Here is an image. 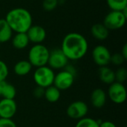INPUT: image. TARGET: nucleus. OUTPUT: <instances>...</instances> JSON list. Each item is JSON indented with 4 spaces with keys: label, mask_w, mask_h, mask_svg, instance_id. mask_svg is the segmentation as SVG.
<instances>
[{
    "label": "nucleus",
    "mask_w": 127,
    "mask_h": 127,
    "mask_svg": "<svg viewBox=\"0 0 127 127\" xmlns=\"http://www.w3.org/2000/svg\"><path fill=\"white\" fill-rule=\"evenodd\" d=\"M60 49L68 60L75 61L82 59L87 54L89 44L83 35L72 32L65 36Z\"/></svg>",
    "instance_id": "1"
},
{
    "label": "nucleus",
    "mask_w": 127,
    "mask_h": 127,
    "mask_svg": "<svg viewBox=\"0 0 127 127\" xmlns=\"http://www.w3.org/2000/svg\"><path fill=\"white\" fill-rule=\"evenodd\" d=\"M4 19L13 32L16 33H26L33 22L30 11L22 7H16L9 10Z\"/></svg>",
    "instance_id": "2"
},
{
    "label": "nucleus",
    "mask_w": 127,
    "mask_h": 127,
    "mask_svg": "<svg viewBox=\"0 0 127 127\" xmlns=\"http://www.w3.org/2000/svg\"><path fill=\"white\" fill-rule=\"evenodd\" d=\"M50 54L49 49L42 44H35L28 52V61L32 66L39 68L46 65Z\"/></svg>",
    "instance_id": "3"
},
{
    "label": "nucleus",
    "mask_w": 127,
    "mask_h": 127,
    "mask_svg": "<svg viewBox=\"0 0 127 127\" xmlns=\"http://www.w3.org/2000/svg\"><path fill=\"white\" fill-rule=\"evenodd\" d=\"M55 74L49 66L44 65L36 68L33 73V80L37 86L46 89L54 83Z\"/></svg>",
    "instance_id": "4"
},
{
    "label": "nucleus",
    "mask_w": 127,
    "mask_h": 127,
    "mask_svg": "<svg viewBox=\"0 0 127 127\" xmlns=\"http://www.w3.org/2000/svg\"><path fill=\"white\" fill-rule=\"evenodd\" d=\"M127 16L122 11L112 10L106 14L103 19V25L109 31L118 30L122 28L127 22Z\"/></svg>",
    "instance_id": "5"
},
{
    "label": "nucleus",
    "mask_w": 127,
    "mask_h": 127,
    "mask_svg": "<svg viewBox=\"0 0 127 127\" xmlns=\"http://www.w3.org/2000/svg\"><path fill=\"white\" fill-rule=\"evenodd\" d=\"M108 96L114 103H124L127 100V89L124 83L115 81L110 84L108 89Z\"/></svg>",
    "instance_id": "6"
},
{
    "label": "nucleus",
    "mask_w": 127,
    "mask_h": 127,
    "mask_svg": "<svg viewBox=\"0 0 127 127\" xmlns=\"http://www.w3.org/2000/svg\"><path fill=\"white\" fill-rule=\"evenodd\" d=\"M68 64V59L60 48L54 49L50 51L48 65L53 70L64 68Z\"/></svg>",
    "instance_id": "7"
},
{
    "label": "nucleus",
    "mask_w": 127,
    "mask_h": 127,
    "mask_svg": "<svg viewBox=\"0 0 127 127\" xmlns=\"http://www.w3.org/2000/svg\"><path fill=\"white\" fill-rule=\"evenodd\" d=\"M111 53L108 48L103 45H98L93 48L92 58L96 65L100 67L107 66L111 61Z\"/></svg>",
    "instance_id": "8"
},
{
    "label": "nucleus",
    "mask_w": 127,
    "mask_h": 127,
    "mask_svg": "<svg viewBox=\"0 0 127 127\" xmlns=\"http://www.w3.org/2000/svg\"><path fill=\"white\" fill-rule=\"evenodd\" d=\"M74 77L73 74L64 69L55 74L53 85L60 91L67 90L74 84Z\"/></svg>",
    "instance_id": "9"
},
{
    "label": "nucleus",
    "mask_w": 127,
    "mask_h": 127,
    "mask_svg": "<svg viewBox=\"0 0 127 127\" xmlns=\"http://www.w3.org/2000/svg\"><path fill=\"white\" fill-rule=\"evenodd\" d=\"M89 111L87 104L81 100H77L72 102L66 109L67 115L75 120H80L85 118Z\"/></svg>",
    "instance_id": "10"
},
{
    "label": "nucleus",
    "mask_w": 127,
    "mask_h": 127,
    "mask_svg": "<svg viewBox=\"0 0 127 127\" xmlns=\"http://www.w3.org/2000/svg\"><path fill=\"white\" fill-rule=\"evenodd\" d=\"M17 105L14 99L2 98L0 100V118H10L16 115Z\"/></svg>",
    "instance_id": "11"
},
{
    "label": "nucleus",
    "mask_w": 127,
    "mask_h": 127,
    "mask_svg": "<svg viewBox=\"0 0 127 127\" xmlns=\"http://www.w3.org/2000/svg\"><path fill=\"white\" fill-rule=\"evenodd\" d=\"M30 42L34 44H42L46 38V31L40 25H31L26 32Z\"/></svg>",
    "instance_id": "12"
},
{
    "label": "nucleus",
    "mask_w": 127,
    "mask_h": 127,
    "mask_svg": "<svg viewBox=\"0 0 127 127\" xmlns=\"http://www.w3.org/2000/svg\"><path fill=\"white\" fill-rule=\"evenodd\" d=\"M107 99V95L102 89H95L91 95V102L95 108L100 109L106 104Z\"/></svg>",
    "instance_id": "13"
},
{
    "label": "nucleus",
    "mask_w": 127,
    "mask_h": 127,
    "mask_svg": "<svg viewBox=\"0 0 127 127\" xmlns=\"http://www.w3.org/2000/svg\"><path fill=\"white\" fill-rule=\"evenodd\" d=\"M91 33L94 38L97 40H105L108 38L109 31L102 23H96L92 25L91 28Z\"/></svg>",
    "instance_id": "14"
},
{
    "label": "nucleus",
    "mask_w": 127,
    "mask_h": 127,
    "mask_svg": "<svg viewBox=\"0 0 127 127\" xmlns=\"http://www.w3.org/2000/svg\"><path fill=\"white\" fill-rule=\"evenodd\" d=\"M98 74L100 81L105 84L110 85L114 82H115V71L110 68H109L108 66L100 67Z\"/></svg>",
    "instance_id": "15"
},
{
    "label": "nucleus",
    "mask_w": 127,
    "mask_h": 127,
    "mask_svg": "<svg viewBox=\"0 0 127 127\" xmlns=\"http://www.w3.org/2000/svg\"><path fill=\"white\" fill-rule=\"evenodd\" d=\"M11 39L13 46L18 50L25 48L30 42L26 33H16Z\"/></svg>",
    "instance_id": "16"
},
{
    "label": "nucleus",
    "mask_w": 127,
    "mask_h": 127,
    "mask_svg": "<svg viewBox=\"0 0 127 127\" xmlns=\"http://www.w3.org/2000/svg\"><path fill=\"white\" fill-rule=\"evenodd\" d=\"M13 31L4 19H0V44L11 39Z\"/></svg>",
    "instance_id": "17"
},
{
    "label": "nucleus",
    "mask_w": 127,
    "mask_h": 127,
    "mask_svg": "<svg viewBox=\"0 0 127 127\" xmlns=\"http://www.w3.org/2000/svg\"><path fill=\"white\" fill-rule=\"evenodd\" d=\"M32 67L33 66L31 65V64L29 63L28 60H23L17 62L15 64L13 67V71L16 75L23 77L28 74L31 72Z\"/></svg>",
    "instance_id": "18"
},
{
    "label": "nucleus",
    "mask_w": 127,
    "mask_h": 127,
    "mask_svg": "<svg viewBox=\"0 0 127 127\" xmlns=\"http://www.w3.org/2000/svg\"><path fill=\"white\" fill-rule=\"evenodd\" d=\"M61 96V91L59 90L54 85L45 89L44 97L49 103H56L57 102Z\"/></svg>",
    "instance_id": "19"
},
{
    "label": "nucleus",
    "mask_w": 127,
    "mask_h": 127,
    "mask_svg": "<svg viewBox=\"0 0 127 127\" xmlns=\"http://www.w3.org/2000/svg\"><path fill=\"white\" fill-rule=\"evenodd\" d=\"M16 95V90L15 87L12 84L8 83L5 81L3 86L1 97H2V98H6V99H14Z\"/></svg>",
    "instance_id": "20"
},
{
    "label": "nucleus",
    "mask_w": 127,
    "mask_h": 127,
    "mask_svg": "<svg viewBox=\"0 0 127 127\" xmlns=\"http://www.w3.org/2000/svg\"><path fill=\"white\" fill-rule=\"evenodd\" d=\"M106 3L112 10L123 11L127 7V0H106Z\"/></svg>",
    "instance_id": "21"
},
{
    "label": "nucleus",
    "mask_w": 127,
    "mask_h": 127,
    "mask_svg": "<svg viewBox=\"0 0 127 127\" xmlns=\"http://www.w3.org/2000/svg\"><path fill=\"white\" fill-rule=\"evenodd\" d=\"M75 127H99V123L93 118L85 117L78 120Z\"/></svg>",
    "instance_id": "22"
},
{
    "label": "nucleus",
    "mask_w": 127,
    "mask_h": 127,
    "mask_svg": "<svg viewBox=\"0 0 127 127\" xmlns=\"http://www.w3.org/2000/svg\"><path fill=\"white\" fill-rule=\"evenodd\" d=\"M115 81L116 82L124 83L127 78V70L124 67L119 68L115 72Z\"/></svg>",
    "instance_id": "23"
},
{
    "label": "nucleus",
    "mask_w": 127,
    "mask_h": 127,
    "mask_svg": "<svg viewBox=\"0 0 127 127\" xmlns=\"http://www.w3.org/2000/svg\"><path fill=\"white\" fill-rule=\"evenodd\" d=\"M59 0H43L42 7L46 11L54 10L58 5Z\"/></svg>",
    "instance_id": "24"
},
{
    "label": "nucleus",
    "mask_w": 127,
    "mask_h": 127,
    "mask_svg": "<svg viewBox=\"0 0 127 127\" xmlns=\"http://www.w3.org/2000/svg\"><path fill=\"white\" fill-rule=\"evenodd\" d=\"M9 74V70L7 64L0 60V82L5 81Z\"/></svg>",
    "instance_id": "25"
},
{
    "label": "nucleus",
    "mask_w": 127,
    "mask_h": 127,
    "mask_svg": "<svg viewBox=\"0 0 127 127\" xmlns=\"http://www.w3.org/2000/svg\"><path fill=\"white\" fill-rule=\"evenodd\" d=\"M125 60H126L124 59V57L122 56L121 53H116L111 56L110 63H112L115 65H121L125 62Z\"/></svg>",
    "instance_id": "26"
},
{
    "label": "nucleus",
    "mask_w": 127,
    "mask_h": 127,
    "mask_svg": "<svg viewBox=\"0 0 127 127\" xmlns=\"http://www.w3.org/2000/svg\"><path fill=\"white\" fill-rule=\"evenodd\" d=\"M0 127H17V126L12 119L0 118Z\"/></svg>",
    "instance_id": "27"
},
{
    "label": "nucleus",
    "mask_w": 127,
    "mask_h": 127,
    "mask_svg": "<svg viewBox=\"0 0 127 127\" xmlns=\"http://www.w3.org/2000/svg\"><path fill=\"white\" fill-rule=\"evenodd\" d=\"M44 94H45V89L42 88L40 86H36L33 92V95L36 98H42L44 97Z\"/></svg>",
    "instance_id": "28"
},
{
    "label": "nucleus",
    "mask_w": 127,
    "mask_h": 127,
    "mask_svg": "<svg viewBox=\"0 0 127 127\" xmlns=\"http://www.w3.org/2000/svg\"><path fill=\"white\" fill-rule=\"evenodd\" d=\"M99 127H117L116 125L112 122V121H103L100 122L99 124Z\"/></svg>",
    "instance_id": "29"
},
{
    "label": "nucleus",
    "mask_w": 127,
    "mask_h": 127,
    "mask_svg": "<svg viewBox=\"0 0 127 127\" xmlns=\"http://www.w3.org/2000/svg\"><path fill=\"white\" fill-rule=\"evenodd\" d=\"M64 68H65V70H66L67 71H68L69 73H71V74H73V75L75 77V75H76V74H77V71H76L75 68H74L73 65H68V64Z\"/></svg>",
    "instance_id": "30"
},
{
    "label": "nucleus",
    "mask_w": 127,
    "mask_h": 127,
    "mask_svg": "<svg viewBox=\"0 0 127 127\" xmlns=\"http://www.w3.org/2000/svg\"><path fill=\"white\" fill-rule=\"evenodd\" d=\"M121 54H122V56L124 57V59L125 60H127V44H125L124 45V47H123V48H122V50H121Z\"/></svg>",
    "instance_id": "31"
},
{
    "label": "nucleus",
    "mask_w": 127,
    "mask_h": 127,
    "mask_svg": "<svg viewBox=\"0 0 127 127\" xmlns=\"http://www.w3.org/2000/svg\"><path fill=\"white\" fill-rule=\"evenodd\" d=\"M5 81H1L0 82V96L1 95V92H2V89H3V86Z\"/></svg>",
    "instance_id": "32"
}]
</instances>
